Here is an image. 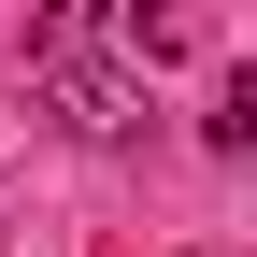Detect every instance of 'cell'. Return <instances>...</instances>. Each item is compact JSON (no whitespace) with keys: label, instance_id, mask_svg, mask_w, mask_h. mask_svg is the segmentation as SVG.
Listing matches in <instances>:
<instances>
[]
</instances>
